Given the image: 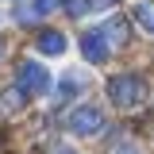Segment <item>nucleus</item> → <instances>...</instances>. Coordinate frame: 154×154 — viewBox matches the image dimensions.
Instances as JSON below:
<instances>
[{"label": "nucleus", "instance_id": "f257e3e1", "mask_svg": "<svg viewBox=\"0 0 154 154\" xmlns=\"http://www.w3.org/2000/svg\"><path fill=\"white\" fill-rule=\"evenodd\" d=\"M108 96H112L116 108L131 112V108H139V104L150 96V85H146L139 73H116L112 81H108Z\"/></svg>", "mask_w": 154, "mask_h": 154}, {"label": "nucleus", "instance_id": "f03ea898", "mask_svg": "<svg viewBox=\"0 0 154 154\" xmlns=\"http://www.w3.org/2000/svg\"><path fill=\"white\" fill-rule=\"evenodd\" d=\"M16 89L23 96H46L50 93V73H46V66H38V62H19L16 69Z\"/></svg>", "mask_w": 154, "mask_h": 154}, {"label": "nucleus", "instance_id": "7ed1b4c3", "mask_svg": "<svg viewBox=\"0 0 154 154\" xmlns=\"http://www.w3.org/2000/svg\"><path fill=\"white\" fill-rule=\"evenodd\" d=\"M66 127H69V135H100L104 131V112L96 104H77L66 116Z\"/></svg>", "mask_w": 154, "mask_h": 154}, {"label": "nucleus", "instance_id": "20e7f679", "mask_svg": "<svg viewBox=\"0 0 154 154\" xmlns=\"http://www.w3.org/2000/svg\"><path fill=\"white\" fill-rule=\"evenodd\" d=\"M81 54H85V62H93V66H104V62H108L112 42L104 38L100 27H93V31H85V35H81Z\"/></svg>", "mask_w": 154, "mask_h": 154}, {"label": "nucleus", "instance_id": "39448f33", "mask_svg": "<svg viewBox=\"0 0 154 154\" xmlns=\"http://www.w3.org/2000/svg\"><path fill=\"white\" fill-rule=\"evenodd\" d=\"M66 35L62 31H38L35 35V50L38 54H46V58H58V54H66Z\"/></svg>", "mask_w": 154, "mask_h": 154}, {"label": "nucleus", "instance_id": "423d86ee", "mask_svg": "<svg viewBox=\"0 0 154 154\" xmlns=\"http://www.w3.org/2000/svg\"><path fill=\"white\" fill-rule=\"evenodd\" d=\"M54 8H58V0H27V4L16 12V19H19V23H35V19L50 16Z\"/></svg>", "mask_w": 154, "mask_h": 154}, {"label": "nucleus", "instance_id": "0eeeda50", "mask_svg": "<svg viewBox=\"0 0 154 154\" xmlns=\"http://www.w3.org/2000/svg\"><path fill=\"white\" fill-rule=\"evenodd\" d=\"M135 19H139V23H143V27L154 35V0H143V4H135Z\"/></svg>", "mask_w": 154, "mask_h": 154}, {"label": "nucleus", "instance_id": "6e6552de", "mask_svg": "<svg viewBox=\"0 0 154 154\" xmlns=\"http://www.w3.org/2000/svg\"><path fill=\"white\" fill-rule=\"evenodd\" d=\"M100 31H104V38H112V42H127V19H112Z\"/></svg>", "mask_w": 154, "mask_h": 154}, {"label": "nucleus", "instance_id": "1a4fd4ad", "mask_svg": "<svg viewBox=\"0 0 154 154\" xmlns=\"http://www.w3.org/2000/svg\"><path fill=\"white\" fill-rule=\"evenodd\" d=\"M58 4H62L69 16H85V12H89V0H58Z\"/></svg>", "mask_w": 154, "mask_h": 154}, {"label": "nucleus", "instance_id": "9d476101", "mask_svg": "<svg viewBox=\"0 0 154 154\" xmlns=\"http://www.w3.org/2000/svg\"><path fill=\"white\" fill-rule=\"evenodd\" d=\"M116 0H89V8H112Z\"/></svg>", "mask_w": 154, "mask_h": 154}, {"label": "nucleus", "instance_id": "9b49d317", "mask_svg": "<svg viewBox=\"0 0 154 154\" xmlns=\"http://www.w3.org/2000/svg\"><path fill=\"white\" fill-rule=\"evenodd\" d=\"M116 154H139V150H135V146H119Z\"/></svg>", "mask_w": 154, "mask_h": 154}, {"label": "nucleus", "instance_id": "f8f14e48", "mask_svg": "<svg viewBox=\"0 0 154 154\" xmlns=\"http://www.w3.org/2000/svg\"><path fill=\"white\" fill-rule=\"evenodd\" d=\"M58 154H73V150H69V146H58Z\"/></svg>", "mask_w": 154, "mask_h": 154}, {"label": "nucleus", "instance_id": "ddd939ff", "mask_svg": "<svg viewBox=\"0 0 154 154\" xmlns=\"http://www.w3.org/2000/svg\"><path fill=\"white\" fill-rule=\"evenodd\" d=\"M0 54H4V42H0Z\"/></svg>", "mask_w": 154, "mask_h": 154}]
</instances>
